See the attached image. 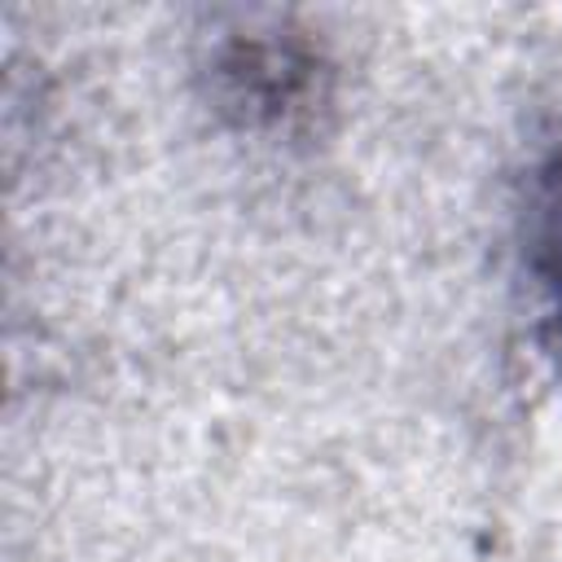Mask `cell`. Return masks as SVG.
Wrapping results in <instances>:
<instances>
[{
  "label": "cell",
  "mask_w": 562,
  "mask_h": 562,
  "mask_svg": "<svg viewBox=\"0 0 562 562\" xmlns=\"http://www.w3.org/2000/svg\"><path fill=\"white\" fill-rule=\"evenodd\" d=\"M536 272L549 290L553 316L562 321V149L540 176V202H536Z\"/></svg>",
  "instance_id": "1"
}]
</instances>
